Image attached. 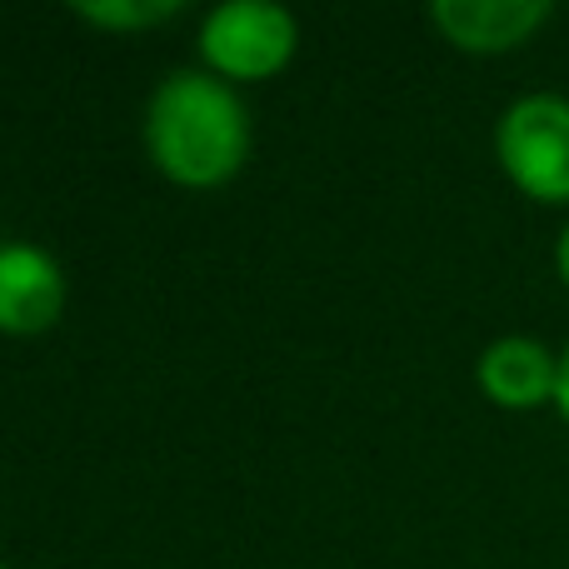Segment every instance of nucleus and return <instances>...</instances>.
<instances>
[{"instance_id": "f257e3e1", "label": "nucleus", "mask_w": 569, "mask_h": 569, "mask_svg": "<svg viewBox=\"0 0 569 569\" xmlns=\"http://www.w3.org/2000/svg\"><path fill=\"white\" fill-rule=\"evenodd\" d=\"M146 146L150 160L176 186H220L246 166L250 120L240 96L220 76L176 70L156 86L146 106Z\"/></svg>"}, {"instance_id": "f03ea898", "label": "nucleus", "mask_w": 569, "mask_h": 569, "mask_svg": "<svg viewBox=\"0 0 569 569\" xmlns=\"http://www.w3.org/2000/svg\"><path fill=\"white\" fill-rule=\"evenodd\" d=\"M495 156L530 200H569V96L530 90L495 126Z\"/></svg>"}, {"instance_id": "7ed1b4c3", "label": "nucleus", "mask_w": 569, "mask_h": 569, "mask_svg": "<svg viewBox=\"0 0 569 569\" xmlns=\"http://www.w3.org/2000/svg\"><path fill=\"white\" fill-rule=\"evenodd\" d=\"M295 16L270 0H226L200 26V56L226 80H266L295 56Z\"/></svg>"}, {"instance_id": "20e7f679", "label": "nucleus", "mask_w": 569, "mask_h": 569, "mask_svg": "<svg viewBox=\"0 0 569 569\" xmlns=\"http://www.w3.org/2000/svg\"><path fill=\"white\" fill-rule=\"evenodd\" d=\"M475 380L500 410H540L560 390V355L535 335H500L480 350Z\"/></svg>"}, {"instance_id": "39448f33", "label": "nucleus", "mask_w": 569, "mask_h": 569, "mask_svg": "<svg viewBox=\"0 0 569 569\" xmlns=\"http://www.w3.org/2000/svg\"><path fill=\"white\" fill-rule=\"evenodd\" d=\"M66 310V276L40 246L10 240L0 246V330L40 335Z\"/></svg>"}, {"instance_id": "423d86ee", "label": "nucleus", "mask_w": 569, "mask_h": 569, "mask_svg": "<svg viewBox=\"0 0 569 569\" xmlns=\"http://www.w3.org/2000/svg\"><path fill=\"white\" fill-rule=\"evenodd\" d=\"M550 16V0H435L430 6L440 36L475 56H500V50L525 46Z\"/></svg>"}, {"instance_id": "0eeeda50", "label": "nucleus", "mask_w": 569, "mask_h": 569, "mask_svg": "<svg viewBox=\"0 0 569 569\" xmlns=\"http://www.w3.org/2000/svg\"><path fill=\"white\" fill-rule=\"evenodd\" d=\"M76 16L106 30H140V26H160V20L180 16V0H80Z\"/></svg>"}, {"instance_id": "6e6552de", "label": "nucleus", "mask_w": 569, "mask_h": 569, "mask_svg": "<svg viewBox=\"0 0 569 569\" xmlns=\"http://www.w3.org/2000/svg\"><path fill=\"white\" fill-rule=\"evenodd\" d=\"M555 410L569 420V345L560 350V390H555Z\"/></svg>"}, {"instance_id": "1a4fd4ad", "label": "nucleus", "mask_w": 569, "mask_h": 569, "mask_svg": "<svg viewBox=\"0 0 569 569\" xmlns=\"http://www.w3.org/2000/svg\"><path fill=\"white\" fill-rule=\"evenodd\" d=\"M555 270H560V280L569 284V226L560 230V240H555Z\"/></svg>"}, {"instance_id": "9d476101", "label": "nucleus", "mask_w": 569, "mask_h": 569, "mask_svg": "<svg viewBox=\"0 0 569 569\" xmlns=\"http://www.w3.org/2000/svg\"><path fill=\"white\" fill-rule=\"evenodd\" d=\"M0 569H6V565H0Z\"/></svg>"}]
</instances>
